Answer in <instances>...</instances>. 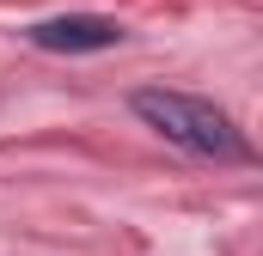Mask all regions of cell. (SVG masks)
<instances>
[{
  "label": "cell",
  "mask_w": 263,
  "mask_h": 256,
  "mask_svg": "<svg viewBox=\"0 0 263 256\" xmlns=\"http://www.w3.org/2000/svg\"><path fill=\"white\" fill-rule=\"evenodd\" d=\"M129 104H135V116L153 128V134H165L172 146H184V153H196V159H245V153H251L245 134L233 128V116H227L220 104H208V98L165 92V86H141Z\"/></svg>",
  "instance_id": "6da1fadb"
},
{
  "label": "cell",
  "mask_w": 263,
  "mask_h": 256,
  "mask_svg": "<svg viewBox=\"0 0 263 256\" xmlns=\"http://www.w3.org/2000/svg\"><path fill=\"white\" fill-rule=\"evenodd\" d=\"M31 43L49 49V55H98V49L123 43V25L104 18V12H55V18L31 25Z\"/></svg>",
  "instance_id": "7a4b0ae2"
}]
</instances>
